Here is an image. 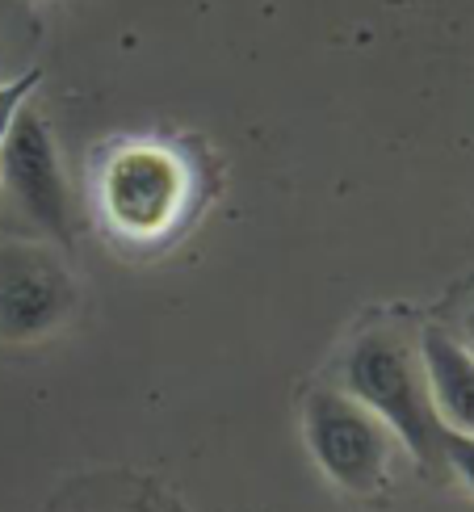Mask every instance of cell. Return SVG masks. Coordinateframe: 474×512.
<instances>
[{
    "mask_svg": "<svg viewBox=\"0 0 474 512\" xmlns=\"http://www.w3.org/2000/svg\"><path fill=\"white\" fill-rule=\"evenodd\" d=\"M0 152H5V185L13 202L26 210V219L47 231V236H55L59 244H72L68 185H63L47 122L38 114H17Z\"/></svg>",
    "mask_w": 474,
    "mask_h": 512,
    "instance_id": "5",
    "label": "cell"
},
{
    "mask_svg": "<svg viewBox=\"0 0 474 512\" xmlns=\"http://www.w3.org/2000/svg\"><path fill=\"white\" fill-rule=\"evenodd\" d=\"M420 361L441 424L474 437V353L445 328H424Z\"/></svg>",
    "mask_w": 474,
    "mask_h": 512,
    "instance_id": "6",
    "label": "cell"
},
{
    "mask_svg": "<svg viewBox=\"0 0 474 512\" xmlns=\"http://www.w3.org/2000/svg\"><path fill=\"white\" fill-rule=\"evenodd\" d=\"M76 307V282L47 248H0V340L30 345L55 332Z\"/></svg>",
    "mask_w": 474,
    "mask_h": 512,
    "instance_id": "4",
    "label": "cell"
},
{
    "mask_svg": "<svg viewBox=\"0 0 474 512\" xmlns=\"http://www.w3.org/2000/svg\"><path fill=\"white\" fill-rule=\"evenodd\" d=\"M189 194L185 164L156 143L122 147L105 160L97 185L101 215L126 240H156L181 219Z\"/></svg>",
    "mask_w": 474,
    "mask_h": 512,
    "instance_id": "3",
    "label": "cell"
},
{
    "mask_svg": "<svg viewBox=\"0 0 474 512\" xmlns=\"http://www.w3.org/2000/svg\"><path fill=\"white\" fill-rule=\"evenodd\" d=\"M303 433L315 466L349 496H378L391 466V433L344 387H311Z\"/></svg>",
    "mask_w": 474,
    "mask_h": 512,
    "instance_id": "2",
    "label": "cell"
},
{
    "mask_svg": "<svg viewBox=\"0 0 474 512\" xmlns=\"http://www.w3.org/2000/svg\"><path fill=\"white\" fill-rule=\"evenodd\" d=\"M458 328H462V345L474 353V298L462 307V319H458Z\"/></svg>",
    "mask_w": 474,
    "mask_h": 512,
    "instance_id": "9",
    "label": "cell"
},
{
    "mask_svg": "<svg viewBox=\"0 0 474 512\" xmlns=\"http://www.w3.org/2000/svg\"><path fill=\"white\" fill-rule=\"evenodd\" d=\"M441 462L474 492V437H470V433L445 429V433H441Z\"/></svg>",
    "mask_w": 474,
    "mask_h": 512,
    "instance_id": "7",
    "label": "cell"
},
{
    "mask_svg": "<svg viewBox=\"0 0 474 512\" xmlns=\"http://www.w3.org/2000/svg\"><path fill=\"white\" fill-rule=\"evenodd\" d=\"M340 387L361 408H370L386 433L407 445L420 466L441 462V433L445 424L433 408V391L424 378V361L403 345V336L391 328H370L353 340L340 366Z\"/></svg>",
    "mask_w": 474,
    "mask_h": 512,
    "instance_id": "1",
    "label": "cell"
},
{
    "mask_svg": "<svg viewBox=\"0 0 474 512\" xmlns=\"http://www.w3.org/2000/svg\"><path fill=\"white\" fill-rule=\"evenodd\" d=\"M34 80H38V72L21 76V80H13V84H0V143H5V135L13 131L17 110H21V101H26V93H30Z\"/></svg>",
    "mask_w": 474,
    "mask_h": 512,
    "instance_id": "8",
    "label": "cell"
}]
</instances>
